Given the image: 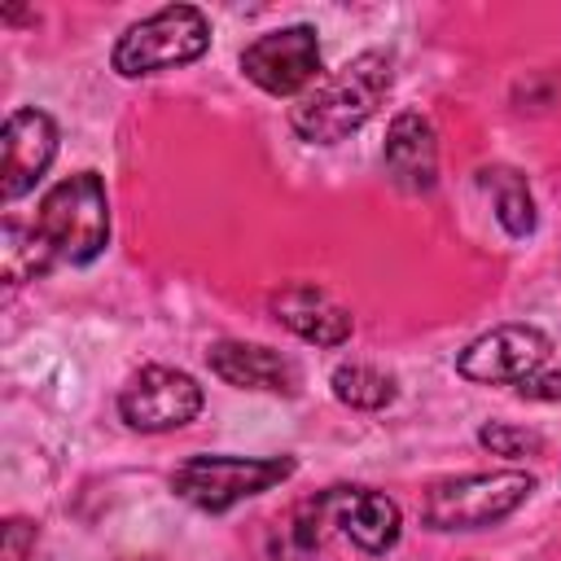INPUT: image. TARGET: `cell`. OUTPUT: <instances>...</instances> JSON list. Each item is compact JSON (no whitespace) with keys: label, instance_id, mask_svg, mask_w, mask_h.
I'll list each match as a JSON object with an SVG mask.
<instances>
[{"label":"cell","instance_id":"7","mask_svg":"<svg viewBox=\"0 0 561 561\" xmlns=\"http://www.w3.org/2000/svg\"><path fill=\"white\" fill-rule=\"evenodd\" d=\"M548 359H552L548 333H539L535 324H500L460 351L456 373L482 386H517L530 373L548 368Z\"/></svg>","mask_w":561,"mask_h":561},{"label":"cell","instance_id":"19","mask_svg":"<svg viewBox=\"0 0 561 561\" xmlns=\"http://www.w3.org/2000/svg\"><path fill=\"white\" fill-rule=\"evenodd\" d=\"M522 399H561V373L557 368H539V373H530L526 381H517L513 386Z\"/></svg>","mask_w":561,"mask_h":561},{"label":"cell","instance_id":"6","mask_svg":"<svg viewBox=\"0 0 561 561\" xmlns=\"http://www.w3.org/2000/svg\"><path fill=\"white\" fill-rule=\"evenodd\" d=\"M210 48V22L193 4H167L149 13L145 22L127 26L123 39L114 44V70L123 79H140L153 70L188 66Z\"/></svg>","mask_w":561,"mask_h":561},{"label":"cell","instance_id":"10","mask_svg":"<svg viewBox=\"0 0 561 561\" xmlns=\"http://www.w3.org/2000/svg\"><path fill=\"white\" fill-rule=\"evenodd\" d=\"M4 171H0V193L4 202H18L39 184L57 153V123L44 110H13L4 123Z\"/></svg>","mask_w":561,"mask_h":561},{"label":"cell","instance_id":"13","mask_svg":"<svg viewBox=\"0 0 561 561\" xmlns=\"http://www.w3.org/2000/svg\"><path fill=\"white\" fill-rule=\"evenodd\" d=\"M272 311H276V320L289 333H298L302 342H316V346H342L351 337V324H355L351 311L333 294H324L316 285H289V289H280L272 298Z\"/></svg>","mask_w":561,"mask_h":561},{"label":"cell","instance_id":"1","mask_svg":"<svg viewBox=\"0 0 561 561\" xmlns=\"http://www.w3.org/2000/svg\"><path fill=\"white\" fill-rule=\"evenodd\" d=\"M390 79H394V70H390L386 53H377V48L359 53L346 66H337L333 75H324L294 105L289 123L311 145H337V140H346L351 131H359L377 114L381 96L390 92Z\"/></svg>","mask_w":561,"mask_h":561},{"label":"cell","instance_id":"5","mask_svg":"<svg viewBox=\"0 0 561 561\" xmlns=\"http://www.w3.org/2000/svg\"><path fill=\"white\" fill-rule=\"evenodd\" d=\"M289 473V456H188L175 465L171 491L202 513H228L232 504L280 486Z\"/></svg>","mask_w":561,"mask_h":561},{"label":"cell","instance_id":"11","mask_svg":"<svg viewBox=\"0 0 561 561\" xmlns=\"http://www.w3.org/2000/svg\"><path fill=\"white\" fill-rule=\"evenodd\" d=\"M206 364L219 381H228L237 390H267V394L298 390V364L259 342H215L206 351Z\"/></svg>","mask_w":561,"mask_h":561},{"label":"cell","instance_id":"18","mask_svg":"<svg viewBox=\"0 0 561 561\" xmlns=\"http://www.w3.org/2000/svg\"><path fill=\"white\" fill-rule=\"evenodd\" d=\"M0 548H4V561H26V552L35 548V526L26 517H9L0 526Z\"/></svg>","mask_w":561,"mask_h":561},{"label":"cell","instance_id":"14","mask_svg":"<svg viewBox=\"0 0 561 561\" xmlns=\"http://www.w3.org/2000/svg\"><path fill=\"white\" fill-rule=\"evenodd\" d=\"M482 184H486V193H495V219L504 224V232L526 237L535 228V202H530L526 180L508 167H495V171H482Z\"/></svg>","mask_w":561,"mask_h":561},{"label":"cell","instance_id":"16","mask_svg":"<svg viewBox=\"0 0 561 561\" xmlns=\"http://www.w3.org/2000/svg\"><path fill=\"white\" fill-rule=\"evenodd\" d=\"M0 263H4V280L9 285H22L31 276H44L53 263L48 254L39 250L35 241V228L31 224H18V219H4V232H0Z\"/></svg>","mask_w":561,"mask_h":561},{"label":"cell","instance_id":"12","mask_svg":"<svg viewBox=\"0 0 561 561\" xmlns=\"http://www.w3.org/2000/svg\"><path fill=\"white\" fill-rule=\"evenodd\" d=\"M386 171L408 193H430L434 188V180H438V145H434L430 118H421L416 110L394 114V123L386 131Z\"/></svg>","mask_w":561,"mask_h":561},{"label":"cell","instance_id":"20","mask_svg":"<svg viewBox=\"0 0 561 561\" xmlns=\"http://www.w3.org/2000/svg\"><path fill=\"white\" fill-rule=\"evenodd\" d=\"M145 561H153V557H145Z\"/></svg>","mask_w":561,"mask_h":561},{"label":"cell","instance_id":"4","mask_svg":"<svg viewBox=\"0 0 561 561\" xmlns=\"http://www.w3.org/2000/svg\"><path fill=\"white\" fill-rule=\"evenodd\" d=\"M530 491H535V478L522 469L443 478L425 491L421 517L434 530H482L491 522H504L513 508H522Z\"/></svg>","mask_w":561,"mask_h":561},{"label":"cell","instance_id":"8","mask_svg":"<svg viewBox=\"0 0 561 561\" xmlns=\"http://www.w3.org/2000/svg\"><path fill=\"white\" fill-rule=\"evenodd\" d=\"M118 412H123V421L131 430H145V434L180 430L202 412V386L180 368L149 364L123 386Z\"/></svg>","mask_w":561,"mask_h":561},{"label":"cell","instance_id":"17","mask_svg":"<svg viewBox=\"0 0 561 561\" xmlns=\"http://www.w3.org/2000/svg\"><path fill=\"white\" fill-rule=\"evenodd\" d=\"M478 443L491 447L495 456H526V451H539L543 447V438L535 430H517V425H500V421L482 425L478 430Z\"/></svg>","mask_w":561,"mask_h":561},{"label":"cell","instance_id":"2","mask_svg":"<svg viewBox=\"0 0 561 561\" xmlns=\"http://www.w3.org/2000/svg\"><path fill=\"white\" fill-rule=\"evenodd\" d=\"M48 263H92L110 241V197L96 171L66 175L53 184L31 219Z\"/></svg>","mask_w":561,"mask_h":561},{"label":"cell","instance_id":"3","mask_svg":"<svg viewBox=\"0 0 561 561\" xmlns=\"http://www.w3.org/2000/svg\"><path fill=\"white\" fill-rule=\"evenodd\" d=\"M329 530H342L355 548L381 557L399 543V530H403V517H399V504L381 491H368V486H329L320 491L316 500L298 504L294 513V543L298 552H311L324 543Z\"/></svg>","mask_w":561,"mask_h":561},{"label":"cell","instance_id":"9","mask_svg":"<svg viewBox=\"0 0 561 561\" xmlns=\"http://www.w3.org/2000/svg\"><path fill=\"white\" fill-rule=\"evenodd\" d=\"M241 70L250 83H259L272 96H289L298 88H307L320 75V39L311 26H285V31H267L259 35L245 53H241Z\"/></svg>","mask_w":561,"mask_h":561},{"label":"cell","instance_id":"15","mask_svg":"<svg viewBox=\"0 0 561 561\" xmlns=\"http://www.w3.org/2000/svg\"><path fill=\"white\" fill-rule=\"evenodd\" d=\"M333 394L346 408L377 412V408H386L394 399V381L373 364H342V368H333Z\"/></svg>","mask_w":561,"mask_h":561}]
</instances>
